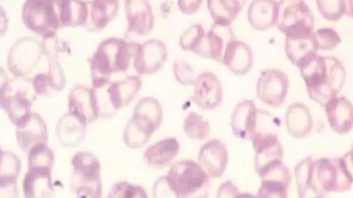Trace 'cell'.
Returning <instances> with one entry per match:
<instances>
[{"label":"cell","mask_w":353,"mask_h":198,"mask_svg":"<svg viewBox=\"0 0 353 198\" xmlns=\"http://www.w3.org/2000/svg\"><path fill=\"white\" fill-rule=\"evenodd\" d=\"M310 97L324 106L336 96L345 80V71L341 61L332 56L314 53L298 66Z\"/></svg>","instance_id":"1"},{"label":"cell","mask_w":353,"mask_h":198,"mask_svg":"<svg viewBox=\"0 0 353 198\" xmlns=\"http://www.w3.org/2000/svg\"><path fill=\"white\" fill-rule=\"evenodd\" d=\"M352 184V151L339 159L312 160L310 188L311 195L314 197H321L324 193L332 192L347 191Z\"/></svg>","instance_id":"2"},{"label":"cell","mask_w":353,"mask_h":198,"mask_svg":"<svg viewBox=\"0 0 353 198\" xmlns=\"http://www.w3.org/2000/svg\"><path fill=\"white\" fill-rule=\"evenodd\" d=\"M167 179L170 189L177 197H205L208 192L209 175L193 161L174 164Z\"/></svg>","instance_id":"3"},{"label":"cell","mask_w":353,"mask_h":198,"mask_svg":"<svg viewBox=\"0 0 353 198\" xmlns=\"http://www.w3.org/2000/svg\"><path fill=\"white\" fill-rule=\"evenodd\" d=\"M278 6L276 26L285 37L314 32V17L305 0H279Z\"/></svg>","instance_id":"4"},{"label":"cell","mask_w":353,"mask_h":198,"mask_svg":"<svg viewBox=\"0 0 353 198\" xmlns=\"http://www.w3.org/2000/svg\"><path fill=\"white\" fill-rule=\"evenodd\" d=\"M22 19L28 30L43 38L53 36L61 28L56 0H26Z\"/></svg>","instance_id":"5"},{"label":"cell","mask_w":353,"mask_h":198,"mask_svg":"<svg viewBox=\"0 0 353 198\" xmlns=\"http://www.w3.org/2000/svg\"><path fill=\"white\" fill-rule=\"evenodd\" d=\"M32 100L33 95L29 89L21 87L19 84L16 87L14 82L8 81L0 93V107L18 127L30 118Z\"/></svg>","instance_id":"6"},{"label":"cell","mask_w":353,"mask_h":198,"mask_svg":"<svg viewBox=\"0 0 353 198\" xmlns=\"http://www.w3.org/2000/svg\"><path fill=\"white\" fill-rule=\"evenodd\" d=\"M41 45L30 37L19 39L10 48L8 65L10 72L18 78L26 77L39 64Z\"/></svg>","instance_id":"7"},{"label":"cell","mask_w":353,"mask_h":198,"mask_svg":"<svg viewBox=\"0 0 353 198\" xmlns=\"http://www.w3.org/2000/svg\"><path fill=\"white\" fill-rule=\"evenodd\" d=\"M74 167L73 186L77 193H90L97 197L101 192L99 164L90 153H79L72 159Z\"/></svg>","instance_id":"8"},{"label":"cell","mask_w":353,"mask_h":198,"mask_svg":"<svg viewBox=\"0 0 353 198\" xmlns=\"http://www.w3.org/2000/svg\"><path fill=\"white\" fill-rule=\"evenodd\" d=\"M288 88L287 75L276 69L264 70L256 84L257 98L268 105L279 107L283 104Z\"/></svg>","instance_id":"9"},{"label":"cell","mask_w":353,"mask_h":198,"mask_svg":"<svg viewBox=\"0 0 353 198\" xmlns=\"http://www.w3.org/2000/svg\"><path fill=\"white\" fill-rule=\"evenodd\" d=\"M161 118L159 104L152 98H145L139 102L132 120L125 131V134L139 132V144H144L150 135L158 127Z\"/></svg>","instance_id":"10"},{"label":"cell","mask_w":353,"mask_h":198,"mask_svg":"<svg viewBox=\"0 0 353 198\" xmlns=\"http://www.w3.org/2000/svg\"><path fill=\"white\" fill-rule=\"evenodd\" d=\"M259 175L261 185L258 196L265 197H285L290 180L288 168L281 161L272 162L264 167Z\"/></svg>","instance_id":"11"},{"label":"cell","mask_w":353,"mask_h":198,"mask_svg":"<svg viewBox=\"0 0 353 198\" xmlns=\"http://www.w3.org/2000/svg\"><path fill=\"white\" fill-rule=\"evenodd\" d=\"M234 38L230 25L214 23L207 33H203L194 51L200 56L221 63L227 44Z\"/></svg>","instance_id":"12"},{"label":"cell","mask_w":353,"mask_h":198,"mask_svg":"<svg viewBox=\"0 0 353 198\" xmlns=\"http://www.w3.org/2000/svg\"><path fill=\"white\" fill-rule=\"evenodd\" d=\"M250 139L256 152L255 168L258 173L268 164L281 160L282 146L276 135L255 132Z\"/></svg>","instance_id":"13"},{"label":"cell","mask_w":353,"mask_h":198,"mask_svg":"<svg viewBox=\"0 0 353 198\" xmlns=\"http://www.w3.org/2000/svg\"><path fill=\"white\" fill-rule=\"evenodd\" d=\"M253 60V54L250 46L234 38L227 44L221 63L233 74L243 76L249 72Z\"/></svg>","instance_id":"14"},{"label":"cell","mask_w":353,"mask_h":198,"mask_svg":"<svg viewBox=\"0 0 353 198\" xmlns=\"http://www.w3.org/2000/svg\"><path fill=\"white\" fill-rule=\"evenodd\" d=\"M17 141L21 151L29 152L34 146L46 144L48 131L42 118L36 113L17 127Z\"/></svg>","instance_id":"15"},{"label":"cell","mask_w":353,"mask_h":198,"mask_svg":"<svg viewBox=\"0 0 353 198\" xmlns=\"http://www.w3.org/2000/svg\"><path fill=\"white\" fill-rule=\"evenodd\" d=\"M278 1L276 0H252L247 10L248 21L257 31H266L276 25Z\"/></svg>","instance_id":"16"},{"label":"cell","mask_w":353,"mask_h":198,"mask_svg":"<svg viewBox=\"0 0 353 198\" xmlns=\"http://www.w3.org/2000/svg\"><path fill=\"white\" fill-rule=\"evenodd\" d=\"M194 101L205 109H214L222 100L221 85L212 74H202L196 80Z\"/></svg>","instance_id":"17"},{"label":"cell","mask_w":353,"mask_h":198,"mask_svg":"<svg viewBox=\"0 0 353 198\" xmlns=\"http://www.w3.org/2000/svg\"><path fill=\"white\" fill-rule=\"evenodd\" d=\"M257 112L254 102L251 100H245L236 105L230 124L236 137L251 138L256 128Z\"/></svg>","instance_id":"18"},{"label":"cell","mask_w":353,"mask_h":198,"mask_svg":"<svg viewBox=\"0 0 353 198\" xmlns=\"http://www.w3.org/2000/svg\"><path fill=\"white\" fill-rule=\"evenodd\" d=\"M328 122L334 131L339 133L348 132L352 126V107L344 96H334L325 104Z\"/></svg>","instance_id":"19"},{"label":"cell","mask_w":353,"mask_h":198,"mask_svg":"<svg viewBox=\"0 0 353 198\" xmlns=\"http://www.w3.org/2000/svg\"><path fill=\"white\" fill-rule=\"evenodd\" d=\"M228 160V153L226 147L219 140H210L200 151L199 161L211 177L221 176Z\"/></svg>","instance_id":"20"},{"label":"cell","mask_w":353,"mask_h":198,"mask_svg":"<svg viewBox=\"0 0 353 198\" xmlns=\"http://www.w3.org/2000/svg\"><path fill=\"white\" fill-rule=\"evenodd\" d=\"M51 170L48 166L28 168L23 182L25 196L30 198L50 197L52 192Z\"/></svg>","instance_id":"21"},{"label":"cell","mask_w":353,"mask_h":198,"mask_svg":"<svg viewBox=\"0 0 353 198\" xmlns=\"http://www.w3.org/2000/svg\"><path fill=\"white\" fill-rule=\"evenodd\" d=\"M70 113L83 124L92 120L98 113L94 93L86 88H75L69 96Z\"/></svg>","instance_id":"22"},{"label":"cell","mask_w":353,"mask_h":198,"mask_svg":"<svg viewBox=\"0 0 353 198\" xmlns=\"http://www.w3.org/2000/svg\"><path fill=\"white\" fill-rule=\"evenodd\" d=\"M246 0H208V8L214 23L229 26L242 10Z\"/></svg>","instance_id":"23"},{"label":"cell","mask_w":353,"mask_h":198,"mask_svg":"<svg viewBox=\"0 0 353 198\" xmlns=\"http://www.w3.org/2000/svg\"><path fill=\"white\" fill-rule=\"evenodd\" d=\"M286 127L295 138H302L308 134L312 128V120L307 109L302 104L290 106L286 112Z\"/></svg>","instance_id":"24"},{"label":"cell","mask_w":353,"mask_h":198,"mask_svg":"<svg viewBox=\"0 0 353 198\" xmlns=\"http://www.w3.org/2000/svg\"><path fill=\"white\" fill-rule=\"evenodd\" d=\"M313 33L310 35L285 37L286 56L296 66L310 55L316 53Z\"/></svg>","instance_id":"25"},{"label":"cell","mask_w":353,"mask_h":198,"mask_svg":"<svg viewBox=\"0 0 353 198\" xmlns=\"http://www.w3.org/2000/svg\"><path fill=\"white\" fill-rule=\"evenodd\" d=\"M178 149V142L174 138H167L150 146L145 157L151 166H165L176 155Z\"/></svg>","instance_id":"26"},{"label":"cell","mask_w":353,"mask_h":198,"mask_svg":"<svg viewBox=\"0 0 353 198\" xmlns=\"http://www.w3.org/2000/svg\"><path fill=\"white\" fill-rule=\"evenodd\" d=\"M317 8L323 19L338 21L344 15L352 16V0H316Z\"/></svg>","instance_id":"27"},{"label":"cell","mask_w":353,"mask_h":198,"mask_svg":"<svg viewBox=\"0 0 353 198\" xmlns=\"http://www.w3.org/2000/svg\"><path fill=\"white\" fill-rule=\"evenodd\" d=\"M312 162V160L310 157H307L297 164L295 168V177L300 197L311 196Z\"/></svg>","instance_id":"28"},{"label":"cell","mask_w":353,"mask_h":198,"mask_svg":"<svg viewBox=\"0 0 353 198\" xmlns=\"http://www.w3.org/2000/svg\"><path fill=\"white\" fill-rule=\"evenodd\" d=\"M313 39L316 50H332L341 42V37L336 30L325 27L314 31Z\"/></svg>","instance_id":"29"},{"label":"cell","mask_w":353,"mask_h":198,"mask_svg":"<svg viewBox=\"0 0 353 198\" xmlns=\"http://www.w3.org/2000/svg\"><path fill=\"white\" fill-rule=\"evenodd\" d=\"M185 131L190 136L196 139H203L209 132L208 122L203 120L201 117L191 113L186 120Z\"/></svg>","instance_id":"30"},{"label":"cell","mask_w":353,"mask_h":198,"mask_svg":"<svg viewBox=\"0 0 353 198\" xmlns=\"http://www.w3.org/2000/svg\"><path fill=\"white\" fill-rule=\"evenodd\" d=\"M109 197H145V191L139 186H134L126 183L117 184Z\"/></svg>","instance_id":"31"},{"label":"cell","mask_w":353,"mask_h":198,"mask_svg":"<svg viewBox=\"0 0 353 198\" xmlns=\"http://www.w3.org/2000/svg\"><path fill=\"white\" fill-rule=\"evenodd\" d=\"M16 179H0V197H15L17 195Z\"/></svg>","instance_id":"32"},{"label":"cell","mask_w":353,"mask_h":198,"mask_svg":"<svg viewBox=\"0 0 353 198\" xmlns=\"http://www.w3.org/2000/svg\"><path fill=\"white\" fill-rule=\"evenodd\" d=\"M8 25V19L4 9L0 6V36L6 34Z\"/></svg>","instance_id":"33"},{"label":"cell","mask_w":353,"mask_h":198,"mask_svg":"<svg viewBox=\"0 0 353 198\" xmlns=\"http://www.w3.org/2000/svg\"><path fill=\"white\" fill-rule=\"evenodd\" d=\"M8 81V80L6 73L2 68L0 67V93Z\"/></svg>","instance_id":"34"},{"label":"cell","mask_w":353,"mask_h":198,"mask_svg":"<svg viewBox=\"0 0 353 198\" xmlns=\"http://www.w3.org/2000/svg\"><path fill=\"white\" fill-rule=\"evenodd\" d=\"M4 151H3L1 148H0V166H1V162H2V160H3V155H4Z\"/></svg>","instance_id":"35"}]
</instances>
